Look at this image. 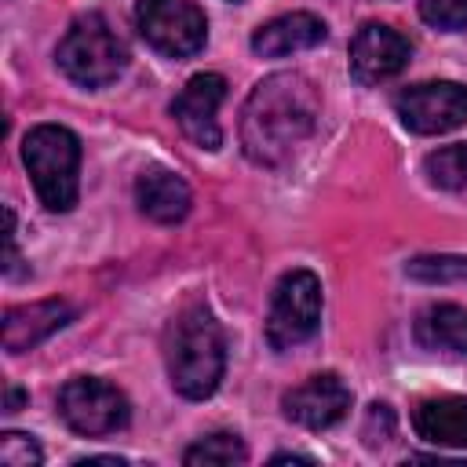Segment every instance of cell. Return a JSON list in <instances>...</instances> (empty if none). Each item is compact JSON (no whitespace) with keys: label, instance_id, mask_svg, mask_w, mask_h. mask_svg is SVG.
I'll list each match as a JSON object with an SVG mask.
<instances>
[{"label":"cell","instance_id":"6da1fadb","mask_svg":"<svg viewBox=\"0 0 467 467\" xmlns=\"http://www.w3.org/2000/svg\"><path fill=\"white\" fill-rule=\"evenodd\" d=\"M321 113L317 88L303 73H274L259 80L241 109L244 157L266 168L285 164L314 131Z\"/></svg>","mask_w":467,"mask_h":467},{"label":"cell","instance_id":"7a4b0ae2","mask_svg":"<svg viewBox=\"0 0 467 467\" xmlns=\"http://www.w3.org/2000/svg\"><path fill=\"white\" fill-rule=\"evenodd\" d=\"M223 365H226V343H223V328L212 317V310H204V306L182 310L179 321L168 332V376H171V387L182 398L201 401L219 387Z\"/></svg>","mask_w":467,"mask_h":467},{"label":"cell","instance_id":"3957f363","mask_svg":"<svg viewBox=\"0 0 467 467\" xmlns=\"http://www.w3.org/2000/svg\"><path fill=\"white\" fill-rule=\"evenodd\" d=\"M22 161L47 212H69L80 190V139L62 124H36L22 139Z\"/></svg>","mask_w":467,"mask_h":467},{"label":"cell","instance_id":"277c9868","mask_svg":"<svg viewBox=\"0 0 467 467\" xmlns=\"http://www.w3.org/2000/svg\"><path fill=\"white\" fill-rule=\"evenodd\" d=\"M55 58L62 73L80 88H106L128 66V51L102 15H80L58 40Z\"/></svg>","mask_w":467,"mask_h":467},{"label":"cell","instance_id":"5b68a950","mask_svg":"<svg viewBox=\"0 0 467 467\" xmlns=\"http://www.w3.org/2000/svg\"><path fill=\"white\" fill-rule=\"evenodd\" d=\"M321 321V281L310 270H292L277 281L266 314V343L288 350L306 343Z\"/></svg>","mask_w":467,"mask_h":467},{"label":"cell","instance_id":"8992f818","mask_svg":"<svg viewBox=\"0 0 467 467\" xmlns=\"http://www.w3.org/2000/svg\"><path fill=\"white\" fill-rule=\"evenodd\" d=\"M135 26L142 40L168 58H190L208 40L204 11L193 0H139Z\"/></svg>","mask_w":467,"mask_h":467},{"label":"cell","instance_id":"52a82bcc","mask_svg":"<svg viewBox=\"0 0 467 467\" xmlns=\"http://www.w3.org/2000/svg\"><path fill=\"white\" fill-rule=\"evenodd\" d=\"M58 416L84 438L113 434L128 423V398L106 379L80 376L58 390Z\"/></svg>","mask_w":467,"mask_h":467},{"label":"cell","instance_id":"ba28073f","mask_svg":"<svg viewBox=\"0 0 467 467\" xmlns=\"http://www.w3.org/2000/svg\"><path fill=\"white\" fill-rule=\"evenodd\" d=\"M394 109L401 124L416 135H441L467 124V84L456 80H431L412 84L394 95Z\"/></svg>","mask_w":467,"mask_h":467},{"label":"cell","instance_id":"9c48e42d","mask_svg":"<svg viewBox=\"0 0 467 467\" xmlns=\"http://www.w3.org/2000/svg\"><path fill=\"white\" fill-rule=\"evenodd\" d=\"M226 99V80L219 73H197L186 80V88L171 102V117L179 120L182 135L201 146V150H219L223 131H219V106Z\"/></svg>","mask_w":467,"mask_h":467},{"label":"cell","instance_id":"30bf717a","mask_svg":"<svg viewBox=\"0 0 467 467\" xmlns=\"http://www.w3.org/2000/svg\"><path fill=\"white\" fill-rule=\"evenodd\" d=\"M409 40L387 22H365L350 40V73L358 84H383L409 62Z\"/></svg>","mask_w":467,"mask_h":467},{"label":"cell","instance_id":"8fae6325","mask_svg":"<svg viewBox=\"0 0 467 467\" xmlns=\"http://www.w3.org/2000/svg\"><path fill=\"white\" fill-rule=\"evenodd\" d=\"M281 409L292 423L310 427V431H325L332 423H339L350 412V390L339 376L325 372V376H310L306 383L285 390Z\"/></svg>","mask_w":467,"mask_h":467},{"label":"cell","instance_id":"7c38bea8","mask_svg":"<svg viewBox=\"0 0 467 467\" xmlns=\"http://www.w3.org/2000/svg\"><path fill=\"white\" fill-rule=\"evenodd\" d=\"M69 317H73V310L62 299H40V303H26V306H11L4 314V350L22 354V350L36 347L40 339H47L51 332H58Z\"/></svg>","mask_w":467,"mask_h":467},{"label":"cell","instance_id":"4fadbf2b","mask_svg":"<svg viewBox=\"0 0 467 467\" xmlns=\"http://www.w3.org/2000/svg\"><path fill=\"white\" fill-rule=\"evenodd\" d=\"M321 40H325V22L310 11H292V15H281L266 26H259L252 33V51L263 58H281V55L317 47Z\"/></svg>","mask_w":467,"mask_h":467},{"label":"cell","instance_id":"5bb4252c","mask_svg":"<svg viewBox=\"0 0 467 467\" xmlns=\"http://www.w3.org/2000/svg\"><path fill=\"white\" fill-rule=\"evenodd\" d=\"M135 201L153 223H179L190 212V186L168 168H146L135 182Z\"/></svg>","mask_w":467,"mask_h":467},{"label":"cell","instance_id":"9a60e30c","mask_svg":"<svg viewBox=\"0 0 467 467\" xmlns=\"http://www.w3.org/2000/svg\"><path fill=\"white\" fill-rule=\"evenodd\" d=\"M412 427L431 445L467 449V398H431L412 412Z\"/></svg>","mask_w":467,"mask_h":467},{"label":"cell","instance_id":"2e32d148","mask_svg":"<svg viewBox=\"0 0 467 467\" xmlns=\"http://www.w3.org/2000/svg\"><path fill=\"white\" fill-rule=\"evenodd\" d=\"M416 343L434 354H467V306L438 303L416 317Z\"/></svg>","mask_w":467,"mask_h":467},{"label":"cell","instance_id":"e0dca14e","mask_svg":"<svg viewBox=\"0 0 467 467\" xmlns=\"http://www.w3.org/2000/svg\"><path fill=\"white\" fill-rule=\"evenodd\" d=\"M423 171L441 190H463L467 186V142H452V146L427 153Z\"/></svg>","mask_w":467,"mask_h":467},{"label":"cell","instance_id":"ac0fdd59","mask_svg":"<svg viewBox=\"0 0 467 467\" xmlns=\"http://www.w3.org/2000/svg\"><path fill=\"white\" fill-rule=\"evenodd\" d=\"M248 460V449H244V441L237 438V434H208V438H201L197 445H190L186 452H182V463H190V467H201V463H244Z\"/></svg>","mask_w":467,"mask_h":467},{"label":"cell","instance_id":"d6986e66","mask_svg":"<svg viewBox=\"0 0 467 467\" xmlns=\"http://www.w3.org/2000/svg\"><path fill=\"white\" fill-rule=\"evenodd\" d=\"M409 277L441 285V281H467V255H416L409 266Z\"/></svg>","mask_w":467,"mask_h":467},{"label":"cell","instance_id":"ffe728a7","mask_svg":"<svg viewBox=\"0 0 467 467\" xmlns=\"http://www.w3.org/2000/svg\"><path fill=\"white\" fill-rule=\"evenodd\" d=\"M420 15L427 26L445 33L467 29V0H420Z\"/></svg>","mask_w":467,"mask_h":467},{"label":"cell","instance_id":"44dd1931","mask_svg":"<svg viewBox=\"0 0 467 467\" xmlns=\"http://www.w3.org/2000/svg\"><path fill=\"white\" fill-rule=\"evenodd\" d=\"M40 460H44V452L29 434H18V431L0 434V463L4 467H36Z\"/></svg>","mask_w":467,"mask_h":467},{"label":"cell","instance_id":"7402d4cb","mask_svg":"<svg viewBox=\"0 0 467 467\" xmlns=\"http://www.w3.org/2000/svg\"><path fill=\"white\" fill-rule=\"evenodd\" d=\"M18 405H22V390L18 387H7V409L4 412H18Z\"/></svg>","mask_w":467,"mask_h":467}]
</instances>
